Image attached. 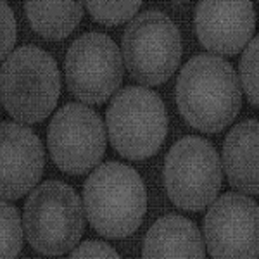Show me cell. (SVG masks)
Here are the masks:
<instances>
[{
  "instance_id": "obj_1",
  "label": "cell",
  "mask_w": 259,
  "mask_h": 259,
  "mask_svg": "<svg viewBox=\"0 0 259 259\" xmlns=\"http://www.w3.org/2000/svg\"><path fill=\"white\" fill-rule=\"evenodd\" d=\"M175 97L183 119L204 133H218L232 124L242 106L235 69L209 54L192 57L183 66Z\"/></svg>"
},
{
  "instance_id": "obj_2",
  "label": "cell",
  "mask_w": 259,
  "mask_h": 259,
  "mask_svg": "<svg viewBox=\"0 0 259 259\" xmlns=\"http://www.w3.org/2000/svg\"><path fill=\"white\" fill-rule=\"evenodd\" d=\"M83 202L95 232L107 239H124L144 220L147 192L135 169L109 161L95 168L85 182Z\"/></svg>"
},
{
  "instance_id": "obj_3",
  "label": "cell",
  "mask_w": 259,
  "mask_h": 259,
  "mask_svg": "<svg viewBox=\"0 0 259 259\" xmlns=\"http://www.w3.org/2000/svg\"><path fill=\"white\" fill-rule=\"evenodd\" d=\"M6 111L21 123H40L54 111L61 94L57 62L36 45H23L6 57L0 73Z\"/></svg>"
},
{
  "instance_id": "obj_4",
  "label": "cell",
  "mask_w": 259,
  "mask_h": 259,
  "mask_svg": "<svg viewBox=\"0 0 259 259\" xmlns=\"http://www.w3.org/2000/svg\"><path fill=\"white\" fill-rule=\"evenodd\" d=\"M83 228L81 200L62 182H44L24 204V233L31 247L40 254H66L78 244Z\"/></svg>"
},
{
  "instance_id": "obj_5",
  "label": "cell",
  "mask_w": 259,
  "mask_h": 259,
  "mask_svg": "<svg viewBox=\"0 0 259 259\" xmlns=\"http://www.w3.org/2000/svg\"><path fill=\"white\" fill-rule=\"evenodd\" d=\"M107 132L112 147L132 161L159 152L168 133L164 104L145 87H126L112 97L107 109Z\"/></svg>"
},
{
  "instance_id": "obj_6",
  "label": "cell",
  "mask_w": 259,
  "mask_h": 259,
  "mask_svg": "<svg viewBox=\"0 0 259 259\" xmlns=\"http://www.w3.org/2000/svg\"><path fill=\"white\" fill-rule=\"evenodd\" d=\"M123 57L130 76L157 87L168 81L182 59V38L177 24L159 11H145L126 26Z\"/></svg>"
},
{
  "instance_id": "obj_7",
  "label": "cell",
  "mask_w": 259,
  "mask_h": 259,
  "mask_svg": "<svg viewBox=\"0 0 259 259\" xmlns=\"http://www.w3.org/2000/svg\"><path fill=\"white\" fill-rule=\"evenodd\" d=\"M221 162L211 142L183 137L169 149L164 161V185L171 202L183 211H200L221 189Z\"/></svg>"
},
{
  "instance_id": "obj_8",
  "label": "cell",
  "mask_w": 259,
  "mask_h": 259,
  "mask_svg": "<svg viewBox=\"0 0 259 259\" xmlns=\"http://www.w3.org/2000/svg\"><path fill=\"white\" fill-rule=\"evenodd\" d=\"M66 83L81 102L102 104L123 80V57L104 33H85L73 41L64 59Z\"/></svg>"
},
{
  "instance_id": "obj_9",
  "label": "cell",
  "mask_w": 259,
  "mask_h": 259,
  "mask_svg": "<svg viewBox=\"0 0 259 259\" xmlns=\"http://www.w3.org/2000/svg\"><path fill=\"white\" fill-rule=\"evenodd\" d=\"M47 144L57 168L69 175H83L104 157L106 126L90 107L66 104L50 121Z\"/></svg>"
},
{
  "instance_id": "obj_10",
  "label": "cell",
  "mask_w": 259,
  "mask_h": 259,
  "mask_svg": "<svg viewBox=\"0 0 259 259\" xmlns=\"http://www.w3.org/2000/svg\"><path fill=\"white\" fill-rule=\"evenodd\" d=\"M204 239L212 257L259 256V206L240 194H225L204 218Z\"/></svg>"
},
{
  "instance_id": "obj_11",
  "label": "cell",
  "mask_w": 259,
  "mask_h": 259,
  "mask_svg": "<svg viewBox=\"0 0 259 259\" xmlns=\"http://www.w3.org/2000/svg\"><path fill=\"white\" fill-rule=\"evenodd\" d=\"M256 28L252 0H199L195 31L200 44L221 56L239 54Z\"/></svg>"
},
{
  "instance_id": "obj_12",
  "label": "cell",
  "mask_w": 259,
  "mask_h": 259,
  "mask_svg": "<svg viewBox=\"0 0 259 259\" xmlns=\"http://www.w3.org/2000/svg\"><path fill=\"white\" fill-rule=\"evenodd\" d=\"M2 199L16 200L28 194L44 173V145L30 128L2 123Z\"/></svg>"
},
{
  "instance_id": "obj_13",
  "label": "cell",
  "mask_w": 259,
  "mask_h": 259,
  "mask_svg": "<svg viewBox=\"0 0 259 259\" xmlns=\"http://www.w3.org/2000/svg\"><path fill=\"white\" fill-rule=\"evenodd\" d=\"M223 169L233 189L259 195V119L230 130L223 144Z\"/></svg>"
},
{
  "instance_id": "obj_14",
  "label": "cell",
  "mask_w": 259,
  "mask_h": 259,
  "mask_svg": "<svg viewBox=\"0 0 259 259\" xmlns=\"http://www.w3.org/2000/svg\"><path fill=\"white\" fill-rule=\"evenodd\" d=\"M144 257H204L202 235L190 220L168 214L145 235Z\"/></svg>"
},
{
  "instance_id": "obj_15",
  "label": "cell",
  "mask_w": 259,
  "mask_h": 259,
  "mask_svg": "<svg viewBox=\"0 0 259 259\" xmlns=\"http://www.w3.org/2000/svg\"><path fill=\"white\" fill-rule=\"evenodd\" d=\"M31 28L44 38L62 40L80 24L83 0H24Z\"/></svg>"
},
{
  "instance_id": "obj_16",
  "label": "cell",
  "mask_w": 259,
  "mask_h": 259,
  "mask_svg": "<svg viewBox=\"0 0 259 259\" xmlns=\"http://www.w3.org/2000/svg\"><path fill=\"white\" fill-rule=\"evenodd\" d=\"M85 4L97 23L116 26L137 14L142 0H85Z\"/></svg>"
},
{
  "instance_id": "obj_17",
  "label": "cell",
  "mask_w": 259,
  "mask_h": 259,
  "mask_svg": "<svg viewBox=\"0 0 259 259\" xmlns=\"http://www.w3.org/2000/svg\"><path fill=\"white\" fill-rule=\"evenodd\" d=\"M240 83L249 102L259 109V35L249 41L245 52L240 57Z\"/></svg>"
},
{
  "instance_id": "obj_18",
  "label": "cell",
  "mask_w": 259,
  "mask_h": 259,
  "mask_svg": "<svg viewBox=\"0 0 259 259\" xmlns=\"http://www.w3.org/2000/svg\"><path fill=\"white\" fill-rule=\"evenodd\" d=\"M2 257L12 259L19 256L23 247V225L19 212L7 200L2 202Z\"/></svg>"
},
{
  "instance_id": "obj_19",
  "label": "cell",
  "mask_w": 259,
  "mask_h": 259,
  "mask_svg": "<svg viewBox=\"0 0 259 259\" xmlns=\"http://www.w3.org/2000/svg\"><path fill=\"white\" fill-rule=\"evenodd\" d=\"M16 44V18L6 0H2V59L11 54Z\"/></svg>"
},
{
  "instance_id": "obj_20",
  "label": "cell",
  "mask_w": 259,
  "mask_h": 259,
  "mask_svg": "<svg viewBox=\"0 0 259 259\" xmlns=\"http://www.w3.org/2000/svg\"><path fill=\"white\" fill-rule=\"evenodd\" d=\"M71 257H112L118 259L119 254L116 252L111 245L104 244L99 240H89L80 244V247H76L71 252Z\"/></svg>"
},
{
  "instance_id": "obj_21",
  "label": "cell",
  "mask_w": 259,
  "mask_h": 259,
  "mask_svg": "<svg viewBox=\"0 0 259 259\" xmlns=\"http://www.w3.org/2000/svg\"><path fill=\"white\" fill-rule=\"evenodd\" d=\"M175 2H187V0H175Z\"/></svg>"
}]
</instances>
